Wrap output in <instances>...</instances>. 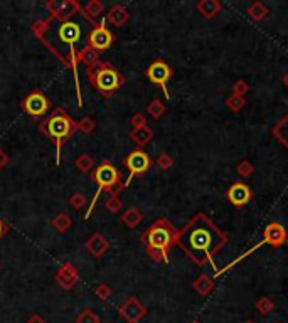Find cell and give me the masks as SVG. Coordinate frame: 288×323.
Returning <instances> with one entry per match:
<instances>
[{
	"instance_id": "obj_1",
	"label": "cell",
	"mask_w": 288,
	"mask_h": 323,
	"mask_svg": "<svg viewBox=\"0 0 288 323\" xmlns=\"http://www.w3.org/2000/svg\"><path fill=\"white\" fill-rule=\"evenodd\" d=\"M226 243L228 236L205 214H195L177 236V246L197 266L209 263L214 268V256L224 248Z\"/></svg>"
},
{
	"instance_id": "obj_2",
	"label": "cell",
	"mask_w": 288,
	"mask_h": 323,
	"mask_svg": "<svg viewBox=\"0 0 288 323\" xmlns=\"http://www.w3.org/2000/svg\"><path fill=\"white\" fill-rule=\"evenodd\" d=\"M179 229L167 219H157L145 233L142 234V244L145 246L147 254L153 261L169 263V253L177 244Z\"/></svg>"
},
{
	"instance_id": "obj_3",
	"label": "cell",
	"mask_w": 288,
	"mask_h": 323,
	"mask_svg": "<svg viewBox=\"0 0 288 323\" xmlns=\"http://www.w3.org/2000/svg\"><path fill=\"white\" fill-rule=\"evenodd\" d=\"M39 130L48 135L56 145V163H61V148L63 143L76 131V121L63 108H56L44 121L39 123Z\"/></svg>"
},
{
	"instance_id": "obj_4",
	"label": "cell",
	"mask_w": 288,
	"mask_h": 323,
	"mask_svg": "<svg viewBox=\"0 0 288 323\" xmlns=\"http://www.w3.org/2000/svg\"><path fill=\"white\" fill-rule=\"evenodd\" d=\"M91 178H93V182L98 186V189H96L93 199H91L88 211H86V214H85V219L91 217V212H93V209L96 206L98 197H100V194L103 191H108L111 196H118L120 192L125 191V183L121 182L120 172H118V168L108 160L101 162L100 165L95 168V172L91 173Z\"/></svg>"
},
{
	"instance_id": "obj_5",
	"label": "cell",
	"mask_w": 288,
	"mask_h": 323,
	"mask_svg": "<svg viewBox=\"0 0 288 323\" xmlns=\"http://www.w3.org/2000/svg\"><path fill=\"white\" fill-rule=\"evenodd\" d=\"M88 78L91 86L103 96H111L123 86V76L110 63L100 61L93 68H88Z\"/></svg>"
},
{
	"instance_id": "obj_6",
	"label": "cell",
	"mask_w": 288,
	"mask_h": 323,
	"mask_svg": "<svg viewBox=\"0 0 288 323\" xmlns=\"http://www.w3.org/2000/svg\"><path fill=\"white\" fill-rule=\"evenodd\" d=\"M125 167L128 168V178L125 182V187H128V183L133 180V177L143 175V173L148 172V168L152 167V158L142 148H137V150H133L127 155Z\"/></svg>"
},
{
	"instance_id": "obj_7",
	"label": "cell",
	"mask_w": 288,
	"mask_h": 323,
	"mask_svg": "<svg viewBox=\"0 0 288 323\" xmlns=\"http://www.w3.org/2000/svg\"><path fill=\"white\" fill-rule=\"evenodd\" d=\"M22 110L27 113L29 116L40 120L44 115L51 110L49 98L40 89H34L22 100Z\"/></svg>"
},
{
	"instance_id": "obj_8",
	"label": "cell",
	"mask_w": 288,
	"mask_h": 323,
	"mask_svg": "<svg viewBox=\"0 0 288 323\" xmlns=\"http://www.w3.org/2000/svg\"><path fill=\"white\" fill-rule=\"evenodd\" d=\"M113 40H115V35L106 27V19H103L101 22L93 25V29H91V32L88 35V44L86 45H90L96 53H103V51H108L111 48Z\"/></svg>"
},
{
	"instance_id": "obj_9",
	"label": "cell",
	"mask_w": 288,
	"mask_h": 323,
	"mask_svg": "<svg viewBox=\"0 0 288 323\" xmlns=\"http://www.w3.org/2000/svg\"><path fill=\"white\" fill-rule=\"evenodd\" d=\"M145 76L150 83L160 86L163 95H166V98L171 100V95H169V89H167V83H169V79L172 78V68L166 63V61H162V59L153 61V63L145 69Z\"/></svg>"
},
{
	"instance_id": "obj_10",
	"label": "cell",
	"mask_w": 288,
	"mask_h": 323,
	"mask_svg": "<svg viewBox=\"0 0 288 323\" xmlns=\"http://www.w3.org/2000/svg\"><path fill=\"white\" fill-rule=\"evenodd\" d=\"M286 238H288V234H286V229L283 227V225H281L280 222H270L263 230V241H261L260 244H256L255 248H251L244 256H241V259L246 258L250 253H255L256 249L261 248V246H265V244L271 246V248H280V246H283L286 243Z\"/></svg>"
},
{
	"instance_id": "obj_11",
	"label": "cell",
	"mask_w": 288,
	"mask_h": 323,
	"mask_svg": "<svg viewBox=\"0 0 288 323\" xmlns=\"http://www.w3.org/2000/svg\"><path fill=\"white\" fill-rule=\"evenodd\" d=\"M118 313L127 323H140V320L147 315V306L137 296H128L120 305Z\"/></svg>"
},
{
	"instance_id": "obj_12",
	"label": "cell",
	"mask_w": 288,
	"mask_h": 323,
	"mask_svg": "<svg viewBox=\"0 0 288 323\" xmlns=\"http://www.w3.org/2000/svg\"><path fill=\"white\" fill-rule=\"evenodd\" d=\"M56 283H58L63 290H73L76 283L79 281V271L73 263H63L61 268L58 269V273L54 276Z\"/></svg>"
},
{
	"instance_id": "obj_13",
	"label": "cell",
	"mask_w": 288,
	"mask_h": 323,
	"mask_svg": "<svg viewBox=\"0 0 288 323\" xmlns=\"http://www.w3.org/2000/svg\"><path fill=\"white\" fill-rule=\"evenodd\" d=\"M58 37L63 40L66 45H69V54L74 56L78 54L74 49V44L81 39V27L79 24L73 22V20H68V22H63L58 30Z\"/></svg>"
},
{
	"instance_id": "obj_14",
	"label": "cell",
	"mask_w": 288,
	"mask_h": 323,
	"mask_svg": "<svg viewBox=\"0 0 288 323\" xmlns=\"http://www.w3.org/2000/svg\"><path fill=\"white\" fill-rule=\"evenodd\" d=\"M226 196H228V201L233 204L234 207H243L253 199V191H251L250 186H246L244 182H234L233 186L228 189Z\"/></svg>"
},
{
	"instance_id": "obj_15",
	"label": "cell",
	"mask_w": 288,
	"mask_h": 323,
	"mask_svg": "<svg viewBox=\"0 0 288 323\" xmlns=\"http://www.w3.org/2000/svg\"><path fill=\"white\" fill-rule=\"evenodd\" d=\"M86 249H88V253L91 256H95V258H101V256L110 249V243H108V239L101 233H95L86 241Z\"/></svg>"
},
{
	"instance_id": "obj_16",
	"label": "cell",
	"mask_w": 288,
	"mask_h": 323,
	"mask_svg": "<svg viewBox=\"0 0 288 323\" xmlns=\"http://www.w3.org/2000/svg\"><path fill=\"white\" fill-rule=\"evenodd\" d=\"M128 19H130V14H128L127 7H123L121 4H115L113 7L110 9V12L106 15V22L113 24L115 27H121V25H125L128 22Z\"/></svg>"
},
{
	"instance_id": "obj_17",
	"label": "cell",
	"mask_w": 288,
	"mask_h": 323,
	"mask_svg": "<svg viewBox=\"0 0 288 323\" xmlns=\"http://www.w3.org/2000/svg\"><path fill=\"white\" fill-rule=\"evenodd\" d=\"M78 12L83 14V7H81L76 0H63L54 19H59L61 22H68V20L73 17L74 14H78Z\"/></svg>"
},
{
	"instance_id": "obj_18",
	"label": "cell",
	"mask_w": 288,
	"mask_h": 323,
	"mask_svg": "<svg viewBox=\"0 0 288 323\" xmlns=\"http://www.w3.org/2000/svg\"><path fill=\"white\" fill-rule=\"evenodd\" d=\"M195 9L204 19H214L223 10V4L218 2V0H200L195 5Z\"/></svg>"
},
{
	"instance_id": "obj_19",
	"label": "cell",
	"mask_w": 288,
	"mask_h": 323,
	"mask_svg": "<svg viewBox=\"0 0 288 323\" xmlns=\"http://www.w3.org/2000/svg\"><path fill=\"white\" fill-rule=\"evenodd\" d=\"M192 288L199 296H208L214 290V278L209 274H199L192 283Z\"/></svg>"
},
{
	"instance_id": "obj_20",
	"label": "cell",
	"mask_w": 288,
	"mask_h": 323,
	"mask_svg": "<svg viewBox=\"0 0 288 323\" xmlns=\"http://www.w3.org/2000/svg\"><path fill=\"white\" fill-rule=\"evenodd\" d=\"M271 133H273V136L288 150V113L273 126Z\"/></svg>"
},
{
	"instance_id": "obj_21",
	"label": "cell",
	"mask_w": 288,
	"mask_h": 323,
	"mask_svg": "<svg viewBox=\"0 0 288 323\" xmlns=\"http://www.w3.org/2000/svg\"><path fill=\"white\" fill-rule=\"evenodd\" d=\"M142 220H143V214L138 211L137 207H128L121 215V222L125 224L128 229H135Z\"/></svg>"
},
{
	"instance_id": "obj_22",
	"label": "cell",
	"mask_w": 288,
	"mask_h": 323,
	"mask_svg": "<svg viewBox=\"0 0 288 323\" xmlns=\"http://www.w3.org/2000/svg\"><path fill=\"white\" fill-rule=\"evenodd\" d=\"M103 10H105L103 2H100V0H91V2H88L83 7V15L95 25V19L100 17V15L103 14Z\"/></svg>"
},
{
	"instance_id": "obj_23",
	"label": "cell",
	"mask_w": 288,
	"mask_h": 323,
	"mask_svg": "<svg viewBox=\"0 0 288 323\" xmlns=\"http://www.w3.org/2000/svg\"><path fill=\"white\" fill-rule=\"evenodd\" d=\"M130 138H132V142H135L138 147H143L153 138V130H152V128H148V126L137 128V130L130 131Z\"/></svg>"
},
{
	"instance_id": "obj_24",
	"label": "cell",
	"mask_w": 288,
	"mask_h": 323,
	"mask_svg": "<svg viewBox=\"0 0 288 323\" xmlns=\"http://www.w3.org/2000/svg\"><path fill=\"white\" fill-rule=\"evenodd\" d=\"M78 58L86 68H93L96 63H100V54H98L95 49H91L90 45H85V48L79 51Z\"/></svg>"
},
{
	"instance_id": "obj_25",
	"label": "cell",
	"mask_w": 288,
	"mask_h": 323,
	"mask_svg": "<svg viewBox=\"0 0 288 323\" xmlns=\"http://www.w3.org/2000/svg\"><path fill=\"white\" fill-rule=\"evenodd\" d=\"M248 15L255 20V22H261V20H263L266 15H268V7H266L263 2L256 0V2H253V4L250 5Z\"/></svg>"
},
{
	"instance_id": "obj_26",
	"label": "cell",
	"mask_w": 288,
	"mask_h": 323,
	"mask_svg": "<svg viewBox=\"0 0 288 323\" xmlns=\"http://www.w3.org/2000/svg\"><path fill=\"white\" fill-rule=\"evenodd\" d=\"M51 225H53V227L58 230L59 234H63V233H68V230L71 229V225H73V220H71V217L66 212H61V214H58L53 219Z\"/></svg>"
},
{
	"instance_id": "obj_27",
	"label": "cell",
	"mask_w": 288,
	"mask_h": 323,
	"mask_svg": "<svg viewBox=\"0 0 288 323\" xmlns=\"http://www.w3.org/2000/svg\"><path fill=\"white\" fill-rule=\"evenodd\" d=\"M76 130H79L83 135L90 136L91 133L96 130V121L91 116H83L78 123H76Z\"/></svg>"
},
{
	"instance_id": "obj_28",
	"label": "cell",
	"mask_w": 288,
	"mask_h": 323,
	"mask_svg": "<svg viewBox=\"0 0 288 323\" xmlns=\"http://www.w3.org/2000/svg\"><path fill=\"white\" fill-rule=\"evenodd\" d=\"M255 308L258 310L260 315H263V316L270 315L271 311H273V308H275L273 300L268 298V296H261V298L255 303Z\"/></svg>"
},
{
	"instance_id": "obj_29",
	"label": "cell",
	"mask_w": 288,
	"mask_h": 323,
	"mask_svg": "<svg viewBox=\"0 0 288 323\" xmlns=\"http://www.w3.org/2000/svg\"><path fill=\"white\" fill-rule=\"evenodd\" d=\"M147 111H148V115H150L152 118H155V120H158L163 113H166V105H163V101L162 100H152L150 103H148L147 106Z\"/></svg>"
},
{
	"instance_id": "obj_30",
	"label": "cell",
	"mask_w": 288,
	"mask_h": 323,
	"mask_svg": "<svg viewBox=\"0 0 288 323\" xmlns=\"http://www.w3.org/2000/svg\"><path fill=\"white\" fill-rule=\"evenodd\" d=\"M74 165L78 167L81 172H90L91 168L95 167V160H93V157L88 155V153H81V155L74 160Z\"/></svg>"
},
{
	"instance_id": "obj_31",
	"label": "cell",
	"mask_w": 288,
	"mask_h": 323,
	"mask_svg": "<svg viewBox=\"0 0 288 323\" xmlns=\"http://www.w3.org/2000/svg\"><path fill=\"white\" fill-rule=\"evenodd\" d=\"M224 103H226V106L229 108V111L238 113V111H241V110L244 108L246 101H244L243 96H234V95H231V96H228V98H226Z\"/></svg>"
},
{
	"instance_id": "obj_32",
	"label": "cell",
	"mask_w": 288,
	"mask_h": 323,
	"mask_svg": "<svg viewBox=\"0 0 288 323\" xmlns=\"http://www.w3.org/2000/svg\"><path fill=\"white\" fill-rule=\"evenodd\" d=\"M76 323H101L100 321V316L91 308H85L81 313L76 316Z\"/></svg>"
},
{
	"instance_id": "obj_33",
	"label": "cell",
	"mask_w": 288,
	"mask_h": 323,
	"mask_svg": "<svg viewBox=\"0 0 288 323\" xmlns=\"http://www.w3.org/2000/svg\"><path fill=\"white\" fill-rule=\"evenodd\" d=\"M49 25H51V19H44V20H37V22L32 24V32L37 39L44 37V34L49 30Z\"/></svg>"
},
{
	"instance_id": "obj_34",
	"label": "cell",
	"mask_w": 288,
	"mask_h": 323,
	"mask_svg": "<svg viewBox=\"0 0 288 323\" xmlns=\"http://www.w3.org/2000/svg\"><path fill=\"white\" fill-rule=\"evenodd\" d=\"M255 170L256 168L250 160H241L238 163V167H236V172H238V175L241 177H251L255 173Z\"/></svg>"
},
{
	"instance_id": "obj_35",
	"label": "cell",
	"mask_w": 288,
	"mask_h": 323,
	"mask_svg": "<svg viewBox=\"0 0 288 323\" xmlns=\"http://www.w3.org/2000/svg\"><path fill=\"white\" fill-rule=\"evenodd\" d=\"M121 199L118 197V196H110L106 199V202H105V207H106V211L108 212H113V214H116L118 211L121 209Z\"/></svg>"
},
{
	"instance_id": "obj_36",
	"label": "cell",
	"mask_w": 288,
	"mask_h": 323,
	"mask_svg": "<svg viewBox=\"0 0 288 323\" xmlns=\"http://www.w3.org/2000/svg\"><path fill=\"white\" fill-rule=\"evenodd\" d=\"M93 291L100 300H108L111 296V288L105 283H98L96 286H93Z\"/></svg>"
},
{
	"instance_id": "obj_37",
	"label": "cell",
	"mask_w": 288,
	"mask_h": 323,
	"mask_svg": "<svg viewBox=\"0 0 288 323\" xmlns=\"http://www.w3.org/2000/svg\"><path fill=\"white\" fill-rule=\"evenodd\" d=\"M69 204L73 206V209H76V211H81V209L86 206V197L83 196V194L76 192V194H73V196H71Z\"/></svg>"
},
{
	"instance_id": "obj_38",
	"label": "cell",
	"mask_w": 288,
	"mask_h": 323,
	"mask_svg": "<svg viewBox=\"0 0 288 323\" xmlns=\"http://www.w3.org/2000/svg\"><path fill=\"white\" fill-rule=\"evenodd\" d=\"M248 91H250V84L246 83V81H243V79H238L233 84V95L234 96H243V98H244V95L248 93Z\"/></svg>"
},
{
	"instance_id": "obj_39",
	"label": "cell",
	"mask_w": 288,
	"mask_h": 323,
	"mask_svg": "<svg viewBox=\"0 0 288 323\" xmlns=\"http://www.w3.org/2000/svg\"><path fill=\"white\" fill-rule=\"evenodd\" d=\"M130 123L133 126V130H137V128H143L147 126V118L142 115V113H135L132 118H130Z\"/></svg>"
},
{
	"instance_id": "obj_40",
	"label": "cell",
	"mask_w": 288,
	"mask_h": 323,
	"mask_svg": "<svg viewBox=\"0 0 288 323\" xmlns=\"http://www.w3.org/2000/svg\"><path fill=\"white\" fill-rule=\"evenodd\" d=\"M172 163H174L172 157L167 155V153H162V155L157 158V165L160 167L162 170H169V168L172 167Z\"/></svg>"
},
{
	"instance_id": "obj_41",
	"label": "cell",
	"mask_w": 288,
	"mask_h": 323,
	"mask_svg": "<svg viewBox=\"0 0 288 323\" xmlns=\"http://www.w3.org/2000/svg\"><path fill=\"white\" fill-rule=\"evenodd\" d=\"M61 7V2L59 0H49L48 4H46V9H48V12H49V19L53 20L56 17V14H58V10Z\"/></svg>"
},
{
	"instance_id": "obj_42",
	"label": "cell",
	"mask_w": 288,
	"mask_h": 323,
	"mask_svg": "<svg viewBox=\"0 0 288 323\" xmlns=\"http://www.w3.org/2000/svg\"><path fill=\"white\" fill-rule=\"evenodd\" d=\"M9 163V155H7V152L4 150V148H0V170L7 165Z\"/></svg>"
},
{
	"instance_id": "obj_43",
	"label": "cell",
	"mask_w": 288,
	"mask_h": 323,
	"mask_svg": "<svg viewBox=\"0 0 288 323\" xmlns=\"http://www.w3.org/2000/svg\"><path fill=\"white\" fill-rule=\"evenodd\" d=\"M7 233H9V225H7V224H5L2 219H0V239H2V238H4V236H5V234H7Z\"/></svg>"
},
{
	"instance_id": "obj_44",
	"label": "cell",
	"mask_w": 288,
	"mask_h": 323,
	"mask_svg": "<svg viewBox=\"0 0 288 323\" xmlns=\"http://www.w3.org/2000/svg\"><path fill=\"white\" fill-rule=\"evenodd\" d=\"M27 323H46V320H44L40 315H32V316H30V318L27 320Z\"/></svg>"
},
{
	"instance_id": "obj_45",
	"label": "cell",
	"mask_w": 288,
	"mask_h": 323,
	"mask_svg": "<svg viewBox=\"0 0 288 323\" xmlns=\"http://www.w3.org/2000/svg\"><path fill=\"white\" fill-rule=\"evenodd\" d=\"M285 84L288 86V73H286V76H285Z\"/></svg>"
},
{
	"instance_id": "obj_46",
	"label": "cell",
	"mask_w": 288,
	"mask_h": 323,
	"mask_svg": "<svg viewBox=\"0 0 288 323\" xmlns=\"http://www.w3.org/2000/svg\"><path fill=\"white\" fill-rule=\"evenodd\" d=\"M243 323H253V321H243Z\"/></svg>"
},
{
	"instance_id": "obj_47",
	"label": "cell",
	"mask_w": 288,
	"mask_h": 323,
	"mask_svg": "<svg viewBox=\"0 0 288 323\" xmlns=\"http://www.w3.org/2000/svg\"><path fill=\"white\" fill-rule=\"evenodd\" d=\"M192 323H200V321H192Z\"/></svg>"
}]
</instances>
